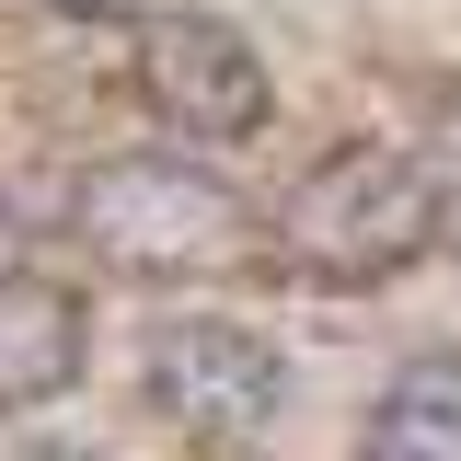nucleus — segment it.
Returning a JSON list of instances; mask_svg holds the SVG:
<instances>
[{
	"mask_svg": "<svg viewBox=\"0 0 461 461\" xmlns=\"http://www.w3.org/2000/svg\"><path fill=\"white\" fill-rule=\"evenodd\" d=\"M357 461H461V346L438 357H403L369 427H357Z\"/></svg>",
	"mask_w": 461,
	"mask_h": 461,
	"instance_id": "obj_6",
	"label": "nucleus"
},
{
	"mask_svg": "<svg viewBox=\"0 0 461 461\" xmlns=\"http://www.w3.org/2000/svg\"><path fill=\"white\" fill-rule=\"evenodd\" d=\"M12 461H104V450H69V438H35V450H12Z\"/></svg>",
	"mask_w": 461,
	"mask_h": 461,
	"instance_id": "obj_7",
	"label": "nucleus"
},
{
	"mask_svg": "<svg viewBox=\"0 0 461 461\" xmlns=\"http://www.w3.org/2000/svg\"><path fill=\"white\" fill-rule=\"evenodd\" d=\"M93 357V312L81 288L47 277V266H0V415H35L81 381Z\"/></svg>",
	"mask_w": 461,
	"mask_h": 461,
	"instance_id": "obj_5",
	"label": "nucleus"
},
{
	"mask_svg": "<svg viewBox=\"0 0 461 461\" xmlns=\"http://www.w3.org/2000/svg\"><path fill=\"white\" fill-rule=\"evenodd\" d=\"M127 81H139V104L162 115L173 139H196V150H230V139H254V127L277 115L266 47H254L230 12H150L139 47H127Z\"/></svg>",
	"mask_w": 461,
	"mask_h": 461,
	"instance_id": "obj_4",
	"label": "nucleus"
},
{
	"mask_svg": "<svg viewBox=\"0 0 461 461\" xmlns=\"http://www.w3.org/2000/svg\"><path fill=\"white\" fill-rule=\"evenodd\" d=\"M69 230L93 266L173 288V277H220L254 254V196L185 150H127V162H93L69 185Z\"/></svg>",
	"mask_w": 461,
	"mask_h": 461,
	"instance_id": "obj_2",
	"label": "nucleus"
},
{
	"mask_svg": "<svg viewBox=\"0 0 461 461\" xmlns=\"http://www.w3.org/2000/svg\"><path fill=\"white\" fill-rule=\"evenodd\" d=\"M139 393H150L162 427L208 438V450H242V438L277 427L288 357L254 335L242 312H173V323H150V346H139Z\"/></svg>",
	"mask_w": 461,
	"mask_h": 461,
	"instance_id": "obj_3",
	"label": "nucleus"
},
{
	"mask_svg": "<svg viewBox=\"0 0 461 461\" xmlns=\"http://www.w3.org/2000/svg\"><path fill=\"white\" fill-rule=\"evenodd\" d=\"M450 230V185L403 139H335L323 162L277 196V266L312 288H381L415 254H438Z\"/></svg>",
	"mask_w": 461,
	"mask_h": 461,
	"instance_id": "obj_1",
	"label": "nucleus"
},
{
	"mask_svg": "<svg viewBox=\"0 0 461 461\" xmlns=\"http://www.w3.org/2000/svg\"><path fill=\"white\" fill-rule=\"evenodd\" d=\"M47 12H139V0H47Z\"/></svg>",
	"mask_w": 461,
	"mask_h": 461,
	"instance_id": "obj_8",
	"label": "nucleus"
}]
</instances>
